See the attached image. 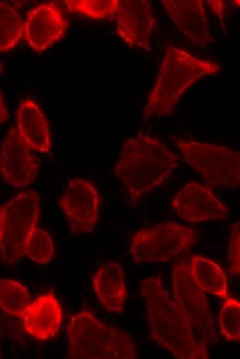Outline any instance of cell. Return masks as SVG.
<instances>
[{"instance_id":"6da1fadb","label":"cell","mask_w":240,"mask_h":359,"mask_svg":"<svg viewBox=\"0 0 240 359\" xmlns=\"http://www.w3.org/2000/svg\"><path fill=\"white\" fill-rule=\"evenodd\" d=\"M144 299L152 339L179 359H208L206 345L196 332L177 302L172 299L160 276L142 279Z\"/></svg>"},{"instance_id":"7a4b0ae2","label":"cell","mask_w":240,"mask_h":359,"mask_svg":"<svg viewBox=\"0 0 240 359\" xmlns=\"http://www.w3.org/2000/svg\"><path fill=\"white\" fill-rule=\"evenodd\" d=\"M179 157L159 139L139 133L123 144L113 175L133 200L161 186L178 166Z\"/></svg>"},{"instance_id":"3957f363","label":"cell","mask_w":240,"mask_h":359,"mask_svg":"<svg viewBox=\"0 0 240 359\" xmlns=\"http://www.w3.org/2000/svg\"><path fill=\"white\" fill-rule=\"evenodd\" d=\"M219 70L214 61L197 58L174 46H168L144 107L143 119L172 113L188 87Z\"/></svg>"},{"instance_id":"277c9868","label":"cell","mask_w":240,"mask_h":359,"mask_svg":"<svg viewBox=\"0 0 240 359\" xmlns=\"http://www.w3.org/2000/svg\"><path fill=\"white\" fill-rule=\"evenodd\" d=\"M66 333L69 359H134L138 357L131 336L101 322L88 311L69 319Z\"/></svg>"},{"instance_id":"5b68a950","label":"cell","mask_w":240,"mask_h":359,"mask_svg":"<svg viewBox=\"0 0 240 359\" xmlns=\"http://www.w3.org/2000/svg\"><path fill=\"white\" fill-rule=\"evenodd\" d=\"M39 197L34 190L22 192L4 204L0 211L1 263L17 264L24 255L23 245L39 220Z\"/></svg>"},{"instance_id":"8992f818","label":"cell","mask_w":240,"mask_h":359,"mask_svg":"<svg viewBox=\"0 0 240 359\" xmlns=\"http://www.w3.org/2000/svg\"><path fill=\"white\" fill-rule=\"evenodd\" d=\"M174 143L186 162L213 187L240 184V152L222 146L177 138Z\"/></svg>"},{"instance_id":"52a82bcc","label":"cell","mask_w":240,"mask_h":359,"mask_svg":"<svg viewBox=\"0 0 240 359\" xmlns=\"http://www.w3.org/2000/svg\"><path fill=\"white\" fill-rule=\"evenodd\" d=\"M197 242L192 228L168 222L137 231L131 239L130 253L136 264L167 262Z\"/></svg>"},{"instance_id":"ba28073f","label":"cell","mask_w":240,"mask_h":359,"mask_svg":"<svg viewBox=\"0 0 240 359\" xmlns=\"http://www.w3.org/2000/svg\"><path fill=\"white\" fill-rule=\"evenodd\" d=\"M172 288L174 299L205 344L214 343L217 340L214 320L204 291L194 281L189 261L174 266Z\"/></svg>"},{"instance_id":"9c48e42d","label":"cell","mask_w":240,"mask_h":359,"mask_svg":"<svg viewBox=\"0 0 240 359\" xmlns=\"http://www.w3.org/2000/svg\"><path fill=\"white\" fill-rule=\"evenodd\" d=\"M57 203L69 231L74 234L92 232L98 220L100 195L97 187L81 177L70 178Z\"/></svg>"},{"instance_id":"30bf717a","label":"cell","mask_w":240,"mask_h":359,"mask_svg":"<svg viewBox=\"0 0 240 359\" xmlns=\"http://www.w3.org/2000/svg\"><path fill=\"white\" fill-rule=\"evenodd\" d=\"M31 150L17 128L11 127L1 142L0 171L3 182L17 188L34 182L40 161Z\"/></svg>"},{"instance_id":"8fae6325","label":"cell","mask_w":240,"mask_h":359,"mask_svg":"<svg viewBox=\"0 0 240 359\" xmlns=\"http://www.w3.org/2000/svg\"><path fill=\"white\" fill-rule=\"evenodd\" d=\"M171 204L183 220L192 223L225 220L228 213L210 186L196 182L182 186Z\"/></svg>"},{"instance_id":"7c38bea8","label":"cell","mask_w":240,"mask_h":359,"mask_svg":"<svg viewBox=\"0 0 240 359\" xmlns=\"http://www.w3.org/2000/svg\"><path fill=\"white\" fill-rule=\"evenodd\" d=\"M116 19L117 34L128 46L150 50L156 19L150 1L121 0Z\"/></svg>"},{"instance_id":"4fadbf2b","label":"cell","mask_w":240,"mask_h":359,"mask_svg":"<svg viewBox=\"0 0 240 359\" xmlns=\"http://www.w3.org/2000/svg\"><path fill=\"white\" fill-rule=\"evenodd\" d=\"M23 23L24 39L37 53L59 40L68 26L60 8L53 2L35 6L28 12Z\"/></svg>"},{"instance_id":"5bb4252c","label":"cell","mask_w":240,"mask_h":359,"mask_svg":"<svg viewBox=\"0 0 240 359\" xmlns=\"http://www.w3.org/2000/svg\"><path fill=\"white\" fill-rule=\"evenodd\" d=\"M177 28L194 43L208 45L211 40L203 1L163 0L161 1Z\"/></svg>"},{"instance_id":"9a60e30c","label":"cell","mask_w":240,"mask_h":359,"mask_svg":"<svg viewBox=\"0 0 240 359\" xmlns=\"http://www.w3.org/2000/svg\"><path fill=\"white\" fill-rule=\"evenodd\" d=\"M62 311L52 293L39 296L30 304L22 316L23 330L39 340H46L58 332Z\"/></svg>"},{"instance_id":"2e32d148","label":"cell","mask_w":240,"mask_h":359,"mask_svg":"<svg viewBox=\"0 0 240 359\" xmlns=\"http://www.w3.org/2000/svg\"><path fill=\"white\" fill-rule=\"evenodd\" d=\"M92 287L106 311L114 314L123 312L127 293L123 271L119 263L101 264L92 278Z\"/></svg>"},{"instance_id":"e0dca14e","label":"cell","mask_w":240,"mask_h":359,"mask_svg":"<svg viewBox=\"0 0 240 359\" xmlns=\"http://www.w3.org/2000/svg\"><path fill=\"white\" fill-rule=\"evenodd\" d=\"M17 128L30 148L41 153L51 148L48 122L39 105L31 99L21 101L16 114Z\"/></svg>"},{"instance_id":"ac0fdd59","label":"cell","mask_w":240,"mask_h":359,"mask_svg":"<svg viewBox=\"0 0 240 359\" xmlns=\"http://www.w3.org/2000/svg\"><path fill=\"white\" fill-rule=\"evenodd\" d=\"M192 277L205 292L218 298H229L226 276L213 260L199 255H192L188 260Z\"/></svg>"},{"instance_id":"d6986e66","label":"cell","mask_w":240,"mask_h":359,"mask_svg":"<svg viewBox=\"0 0 240 359\" xmlns=\"http://www.w3.org/2000/svg\"><path fill=\"white\" fill-rule=\"evenodd\" d=\"M24 33L19 11L10 3L0 2V50L9 51L14 48Z\"/></svg>"},{"instance_id":"ffe728a7","label":"cell","mask_w":240,"mask_h":359,"mask_svg":"<svg viewBox=\"0 0 240 359\" xmlns=\"http://www.w3.org/2000/svg\"><path fill=\"white\" fill-rule=\"evenodd\" d=\"M30 300L28 289L21 283L6 278L0 280V306L6 313L21 318Z\"/></svg>"},{"instance_id":"44dd1931","label":"cell","mask_w":240,"mask_h":359,"mask_svg":"<svg viewBox=\"0 0 240 359\" xmlns=\"http://www.w3.org/2000/svg\"><path fill=\"white\" fill-rule=\"evenodd\" d=\"M67 10L96 19L116 18L120 0H66Z\"/></svg>"},{"instance_id":"7402d4cb","label":"cell","mask_w":240,"mask_h":359,"mask_svg":"<svg viewBox=\"0 0 240 359\" xmlns=\"http://www.w3.org/2000/svg\"><path fill=\"white\" fill-rule=\"evenodd\" d=\"M23 254L37 264L49 262L54 255V244L49 234L40 228L32 230L25 240Z\"/></svg>"},{"instance_id":"603a6c76","label":"cell","mask_w":240,"mask_h":359,"mask_svg":"<svg viewBox=\"0 0 240 359\" xmlns=\"http://www.w3.org/2000/svg\"><path fill=\"white\" fill-rule=\"evenodd\" d=\"M219 324L220 332L228 342L240 340V302L233 298H228L221 307Z\"/></svg>"},{"instance_id":"cb8c5ba5","label":"cell","mask_w":240,"mask_h":359,"mask_svg":"<svg viewBox=\"0 0 240 359\" xmlns=\"http://www.w3.org/2000/svg\"><path fill=\"white\" fill-rule=\"evenodd\" d=\"M230 266L240 264V220L232 225L228 244Z\"/></svg>"},{"instance_id":"d4e9b609","label":"cell","mask_w":240,"mask_h":359,"mask_svg":"<svg viewBox=\"0 0 240 359\" xmlns=\"http://www.w3.org/2000/svg\"><path fill=\"white\" fill-rule=\"evenodd\" d=\"M211 9L214 12L221 21L223 19L225 4L222 1H208Z\"/></svg>"},{"instance_id":"484cf974","label":"cell","mask_w":240,"mask_h":359,"mask_svg":"<svg viewBox=\"0 0 240 359\" xmlns=\"http://www.w3.org/2000/svg\"><path fill=\"white\" fill-rule=\"evenodd\" d=\"M0 122L1 124H3L4 122L6 121L8 117H9V113L7 110L6 106L5 104V102L3 101V97L2 96V91H1V97H0Z\"/></svg>"},{"instance_id":"4316f807","label":"cell","mask_w":240,"mask_h":359,"mask_svg":"<svg viewBox=\"0 0 240 359\" xmlns=\"http://www.w3.org/2000/svg\"><path fill=\"white\" fill-rule=\"evenodd\" d=\"M230 271L232 274L240 275V264L230 266Z\"/></svg>"},{"instance_id":"83f0119b","label":"cell","mask_w":240,"mask_h":359,"mask_svg":"<svg viewBox=\"0 0 240 359\" xmlns=\"http://www.w3.org/2000/svg\"><path fill=\"white\" fill-rule=\"evenodd\" d=\"M234 4L240 6V0L234 1Z\"/></svg>"}]
</instances>
